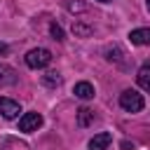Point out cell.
Masks as SVG:
<instances>
[{"label":"cell","instance_id":"obj_1","mask_svg":"<svg viewBox=\"0 0 150 150\" xmlns=\"http://www.w3.org/2000/svg\"><path fill=\"white\" fill-rule=\"evenodd\" d=\"M120 105H122L127 112H141L143 105H145V101H143V96H141L136 89H127V91L120 94Z\"/></svg>","mask_w":150,"mask_h":150},{"label":"cell","instance_id":"obj_2","mask_svg":"<svg viewBox=\"0 0 150 150\" xmlns=\"http://www.w3.org/2000/svg\"><path fill=\"white\" fill-rule=\"evenodd\" d=\"M52 63V52L45 47H35L26 54V66L28 68H45Z\"/></svg>","mask_w":150,"mask_h":150},{"label":"cell","instance_id":"obj_3","mask_svg":"<svg viewBox=\"0 0 150 150\" xmlns=\"http://www.w3.org/2000/svg\"><path fill=\"white\" fill-rule=\"evenodd\" d=\"M42 127V115L40 112H26L21 120H19V131H38Z\"/></svg>","mask_w":150,"mask_h":150},{"label":"cell","instance_id":"obj_4","mask_svg":"<svg viewBox=\"0 0 150 150\" xmlns=\"http://www.w3.org/2000/svg\"><path fill=\"white\" fill-rule=\"evenodd\" d=\"M19 112H21V105L16 103V101H12V98H0V115L5 117V120H14V117H19Z\"/></svg>","mask_w":150,"mask_h":150},{"label":"cell","instance_id":"obj_5","mask_svg":"<svg viewBox=\"0 0 150 150\" xmlns=\"http://www.w3.org/2000/svg\"><path fill=\"white\" fill-rule=\"evenodd\" d=\"M16 80H19L16 70H14L12 66H7V63H0V87H9V84H14Z\"/></svg>","mask_w":150,"mask_h":150},{"label":"cell","instance_id":"obj_6","mask_svg":"<svg viewBox=\"0 0 150 150\" xmlns=\"http://www.w3.org/2000/svg\"><path fill=\"white\" fill-rule=\"evenodd\" d=\"M110 141H112V136H110L108 131H101V134H96V136L89 141V150H108Z\"/></svg>","mask_w":150,"mask_h":150},{"label":"cell","instance_id":"obj_7","mask_svg":"<svg viewBox=\"0 0 150 150\" xmlns=\"http://www.w3.org/2000/svg\"><path fill=\"white\" fill-rule=\"evenodd\" d=\"M129 40H131V45H138V47L150 45V28H136V30H131Z\"/></svg>","mask_w":150,"mask_h":150},{"label":"cell","instance_id":"obj_8","mask_svg":"<svg viewBox=\"0 0 150 150\" xmlns=\"http://www.w3.org/2000/svg\"><path fill=\"white\" fill-rule=\"evenodd\" d=\"M73 94L77 96V98H82V101H89V98H94V84H89V82H77L75 84V89H73Z\"/></svg>","mask_w":150,"mask_h":150},{"label":"cell","instance_id":"obj_9","mask_svg":"<svg viewBox=\"0 0 150 150\" xmlns=\"http://www.w3.org/2000/svg\"><path fill=\"white\" fill-rule=\"evenodd\" d=\"M136 82H138L141 89L150 91V63H143V66L138 68V73H136Z\"/></svg>","mask_w":150,"mask_h":150},{"label":"cell","instance_id":"obj_10","mask_svg":"<svg viewBox=\"0 0 150 150\" xmlns=\"http://www.w3.org/2000/svg\"><path fill=\"white\" fill-rule=\"evenodd\" d=\"M91 122H94V110L87 108V105H82V108L77 110V124H80V127H89Z\"/></svg>","mask_w":150,"mask_h":150},{"label":"cell","instance_id":"obj_11","mask_svg":"<svg viewBox=\"0 0 150 150\" xmlns=\"http://www.w3.org/2000/svg\"><path fill=\"white\" fill-rule=\"evenodd\" d=\"M73 33H75L77 38H89V35L94 33V28L87 26V23H82V21H75V23H73Z\"/></svg>","mask_w":150,"mask_h":150},{"label":"cell","instance_id":"obj_12","mask_svg":"<svg viewBox=\"0 0 150 150\" xmlns=\"http://www.w3.org/2000/svg\"><path fill=\"white\" fill-rule=\"evenodd\" d=\"M42 84H45V87H59V84H61V75H59L56 70H49V73L42 75Z\"/></svg>","mask_w":150,"mask_h":150},{"label":"cell","instance_id":"obj_13","mask_svg":"<svg viewBox=\"0 0 150 150\" xmlns=\"http://www.w3.org/2000/svg\"><path fill=\"white\" fill-rule=\"evenodd\" d=\"M105 56H108V61H117V63H124V52H122V47H108L105 49Z\"/></svg>","mask_w":150,"mask_h":150},{"label":"cell","instance_id":"obj_14","mask_svg":"<svg viewBox=\"0 0 150 150\" xmlns=\"http://www.w3.org/2000/svg\"><path fill=\"white\" fill-rule=\"evenodd\" d=\"M66 9H68V12H87V9H89V5H87V2L70 0V2H66Z\"/></svg>","mask_w":150,"mask_h":150},{"label":"cell","instance_id":"obj_15","mask_svg":"<svg viewBox=\"0 0 150 150\" xmlns=\"http://www.w3.org/2000/svg\"><path fill=\"white\" fill-rule=\"evenodd\" d=\"M49 33H52V38H54L56 42H63V40H66V35H63V28H61V26H59L56 21H54V23L49 26Z\"/></svg>","mask_w":150,"mask_h":150},{"label":"cell","instance_id":"obj_16","mask_svg":"<svg viewBox=\"0 0 150 150\" xmlns=\"http://www.w3.org/2000/svg\"><path fill=\"white\" fill-rule=\"evenodd\" d=\"M120 145H122V150H134V148H136V145H134L131 141H122Z\"/></svg>","mask_w":150,"mask_h":150},{"label":"cell","instance_id":"obj_17","mask_svg":"<svg viewBox=\"0 0 150 150\" xmlns=\"http://www.w3.org/2000/svg\"><path fill=\"white\" fill-rule=\"evenodd\" d=\"M7 52H9V47H7V45H5V42H0V56H5V54H7Z\"/></svg>","mask_w":150,"mask_h":150},{"label":"cell","instance_id":"obj_18","mask_svg":"<svg viewBox=\"0 0 150 150\" xmlns=\"http://www.w3.org/2000/svg\"><path fill=\"white\" fill-rule=\"evenodd\" d=\"M145 7H148V12H150V0H145Z\"/></svg>","mask_w":150,"mask_h":150},{"label":"cell","instance_id":"obj_19","mask_svg":"<svg viewBox=\"0 0 150 150\" xmlns=\"http://www.w3.org/2000/svg\"><path fill=\"white\" fill-rule=\"evenodd\" d=\"M98 2H112V0H98Z\"/></svg>","mask_w":150,"mask_h":150}]
</instances>
